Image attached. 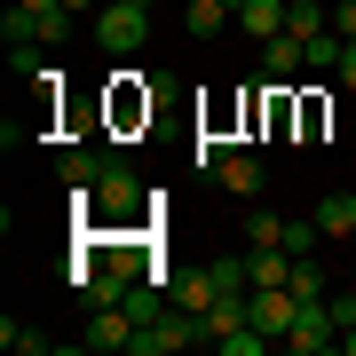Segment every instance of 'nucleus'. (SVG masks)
I'll return each instance as SVG.
<instances>
[{
    "instance_id": "1",
    "label": "nucleus",
    "mask_w": 356,
    "mask_h": 356,
    "mask_svg": "<svg viewBox=\"0 0 356 356\" xmlns=\"http://www.w3.org/2000/svg\"><path fill=\"white\" fill-rule=\"evenodd\" d=\"M143 32H151V8H143V0H103L95 8V48L103 56H135Z\"/></svg>"
},
{
    "instance_id": "2",
    "label": "nucleus",
    "mask_w": 356,
    "mask_h": 356,
    "mask_svg": "<svg viewBox=\"0 0 356 356\" xmlns=\"http://www.w3.org/2000/svg\"><path fill=\"white\" fill-rule=\"evenodd\" d=\"M191 341H206V317H198V309H166V317H151V325L135 332L127 356H175V348H191Z\"/></svg>"
},
{
    "instance_id": "3",
    "label": "nucleus",
    "mask_w": 356,
    "mask_h": 356,
    "mask_svg": "<svg viewBox=\"0 0 356 356\" xmlns=\"http://www.w3.org/2000/svg\"><path fill=\"white\" fill-rule=\"evenodd\" d=\"M103 111H111V127H119V135H135V127H151L159 95L143 88V72H111V95H103Z\"/></svg>"
},
{
    "instance_id": "4",
    "label": "nucleus",
    "mask_w": 356,
    "mask_h": 356,
    "mask_svg": "<svg viewBox=\"0 0 356 356\" xmlns=\"http://www.w3.org/2000/svg\"><path fill=\"white\" fill-rule=\"evenodd\" d=\"M135 206H143V182L127 175V166H103V175H95V222H127L135 214Z\"/></svg>"
},
{
    "instance_id": "5",
    "label": "nucleus",
    "mask_w": 356,
    "mask_h": 356,
    "mask_svg": "<svg viewBox=\"0 0 356 356\" xmlns=\"http://www.w3.org/2000/svg\"><path fill=\"white\" fill-rule=\"evenodd\" d=\"M245 317H254L269 341H285L293 317H301V301H293V285H254V293H245Z\"/></svg>"
},
{
    "instance_id": "6",
    "label": "nucleus",
    "mask_w": 356,
    "mask_h": 356,
    "mask_svg": "<svg viewBox=\"0 0 356 356\" xmlns=\"http://www.w3.org/2000/svg\"><path fill=\"white\" fill-rule=\"evenodd\" d=\"M285 348H301V356H325V348H341V325H332V309H325V301H309L301 317H293Z\"/></svg>"
},
{
    "instance_id": "7",
    "label": "nucleus",
    "mask_w": 356,
    "mask_h": 356,
    "mask_svg": "<svg viewBox=\"0 0 356 356\" xmlns=\"http://www.w3.org/2000/svg\"><path fill=\"white\" fill-rule=\"evenodd\" d=\"M88 348H135V317L127 309H88V332H79Z\"/></svg>"
},
{
    "instance_id": "8",
    "label": "nucleus",
    "mask_w": 356,
    "mask_h": 356,
    "mask_svg": "<svg viewBox=\"0 0 356 356\" xmlns=\"http://www.w3.org/2000/svg\"><path fill=\"white\" fill-rule=\"evenodd\" d=\"M222 293H229V285H222V269H182V277H175V309H198V317H206Z\"/></svg>"
},
{
    "instance_id": "9",
    "label": "nucleus",
    "mask_w": 356,
    "mask_h": 356,
    "mask_svg": "<svg viewBox=\"0 0 356 356\" xmlns=\"http://www.w3.org/2000/svg\"><path fill=\"white\" fill-rule=\"evenodd\" d=\"M214 182H222L229 198H261V159H254V151H229V159L214 166Z\"/></svg>"
},
{
    "instance_id": "10",
    "label": "nucleus",
    "mask_w": 356,
    "mask_h": 356,
    "mask_svg": "<svg viewBox=\"0 0 356 356\" xmlns=\"http://www.w3.org/2000/svg\"><path fill=\"white\" fill-rule=\"evenodd\" d=\"M261 56H269V72H277V79H301V72H309V40H293V32L261 40Z\"/></svg>"
},
{
    "instance_id": "11",
    "label": "nucleus",
    "mask_w": 356,
    "mask_h": 356,
    "mask_svg": "<svg viewBox=\"0 0 356 356\" xmlns=\"http://www.w3.org/2000/svg\"><path fill=\"white\" fill-rule=\"evenodd\" d=\"M285 32H293V40L332 32V8H325V0H285Z\"/></svg>"
},
{
    "instance_id": "12",
    "label": "nucleus",
    "mask_w": 356,
    "mask_h": 356,
    "mask_svg": "<svg viewBox=\"0 0 356 356\" xmlns=\"http://www.w3.org/2000/svg\"><path fill=\"white\" fill-rule=\"evenodd\" d=\"M103 166H111V151H64V159H56V175H64V191H88Z\"/></svg>"
},
{
    "instance_id": "13",
    "label": "nucleus",
    "mask_w": 356,
    "mask_h": 356,
    "mask_svg": "<svg viewBox=\"0 0 356 356\" xmlns=\"http://www.w3.org/2000/svg\"><path fill=\"white\" fill-rule=\"evenodd\" d=\"M182 24H191V40H214L222 24H238V8H229V0H191V16H182Z\"/></svg>"
},
{
    "instance_id": "14",
    "label": "nucleus",
    "mask_w": 356,
    "mask_h": 356,
    "mask_svg": "<svg viewBox=\"0 0 356 356\" xmlns=\"http://www.w3.org/2000/svg\"><path fill=\"white\" fill-rule=\"evenodd\" d=\"M238 24L254 32V40H277V32H285V0H245V8H238Z\"/></svg>"
},
{
    "instance_id": "15",
    "label": "nucleus",
    "mask_w": 356,
    "mask_h": 356,
    "mask_svg": "<svg viewBox=\"0 0 356 356\" xmlns=\"http://www.w3.org/2000/svg\"><path fill=\"white\" fill-rule=\"evenodd\" d=\"M317 229H325V238H356V191H348V198L332 191V198L317 206Z\"/></svg>"
},
{
    "instance_id": "16",
    "label": "nucleus",
    "mask_w": 356,
    "mask_h": 356,
    "mask_svg": "<svg viewBox=\"0 0 356 356\" xmlns=\"http://www.w3.org/2000/svg\"><path fill=\"white\" fill-rule=\"evenodd\" d=\"M285 285H293V301H301V309H309V301H325V269H317V254L293 261V277H285Z\"/></svg>"
},
{
    "instance_id": "17",
    "label": "nucleus",
    "mask_w": 356,
    "mask_h": 356,
    "mask_svg": "<svg viewBox=\"0 0 356 356\" xmlns=\"http://www.w3.org/2000/svg\"><path fill=\"white\" fill-rule=\"evenodd\" d=\"M8 72L16 79H40V72H48V48H40V40H8Z\"/></svg>"
},
{
    "instance_id": "18",
    "label": "nucleus",
    "mask_w": 356,
    "mask_h": 356,
    "mask_svg": "<svg viewBox=\"0 0 356 356\" xmlns=\"http://www.w3.org/2000/svg\"><path fill=\"white\" fill-rule=\"evenodd\" d=\"M0 348H16V356H48L56 341H48V332H32V325H16V317H8V325H0Z\"/></svg>"
},
{
    "instance_id": "19",
    "label": "nucleus",
    "mask_w": 356,
    "mask_h": 356,
    "mask_svg": "<svg viewBox=\"0 0 356 356\" xmlns=\"http://www.w3.org/2000/svg\"><path fill=\"white\" fill-rule=\"evenodd\" d=\"M245 238H254V245H285V214L254 206V214H245Z\"/></svg>"
},
{
    "instance_id": "20",
    "label": "nucleus",
    "mask_w": 356,
    "mask_h": 356,
    "mask_svg": "<svg viewBox=\"0 0 356 356\" xmlns=\"http://www.w3.org/2000/svg\"><path fill=\"white\" fill-rule=\"evenodd\" d=\"M214 348H222V356H261V348H269V332H261V325H238V332H222Z\"/></svg>"
},
{
    "instance_id": "21",
    "label": "nucleus",
    "mask_w": 356,
    "mask_h": 356,
    "mask_svg": "<svg viewBox=\"0 0 356 356\" xmlns=\"http://www.w3.org/2000/svg\"><path fill=\"white\" fill-rule=\"evenodd\" d=\"M0 40H40V8H24V0H16V8L0 16Z\"/></svg>"
},
{
    "instance_id": "22",
    "label": "nucleus",
    "mask_w": 356,
    "mask_h": 356,
    "mask_svg": "<svg viewBox=\"0 0 356 356\" xmlns=\"http://www.w3.org/2000/svg\"><path fill=\"white\" fill-rule=\"evenodd\" d=\"M309 72H341V32H317V40H309Z\"/></svg>"
},
{
    "instance_id": "23",
    "label": "nucleus",
    "mask_w": 356,
    "mask_h": 356,
    "mask_svg": "<svg viewBox=\"0 0 356 356\" xmlns=\"http://www.w3.org/2000/svg\"><path fill=\"white\" fill-rule=\"evenodd\" d=\"M325 119H332L325 95H301V135H325Z\"/></svg>"
},
{
    "instance_id": "24",
    "label": "nucleus",
    "mask_w": 356,
    "mask_h": 356,
    "mask_svg": "<svg viewBox=\"0 0 356 356\" xmlns=\"http://www.w3.org/2000/svg\"><path fill=\"white\" fill-rule=\"evenodd\" d=\"M325 309H332V325H341V332L356 325V293H325Z\"/></svg>"
},
{
    "instance_id": "25",
    "label": "nucleus",
    "mask_w": 356,
    "mask_h": 356,
    "mask_svg": "<svg viewBox=\"0 0 356 356\" xmlns=\"http://www.w3.org/2000/svg\"><path fill=\"white\" fill-rule=\"evenodd\" d=\"M332 32H341V40H356V0H341V8H332Z\"/></svg>"
},
{
    "instance_id": "26",
    "label": "nucleus",
    "mask_w": 356,
    "mask_h": 356,
    "mask_svg": "<svg viewBox=\"0 0 356 356\" xmlns=\"http://www.w3.org/2000/svg\"><path fill=\"white\" fill-rule=\"evenodd\" d=\"M341 79L356 88V40H341Z\"/></svg>"
},
{
    "instance_id": "27",
    "label": "nucleus",
    "mask_w": 356,
    "mask_h": 356,
    "mask_svg": "<svg viewBox=\"0 0 356 356\" xmlns=\"http://www.w3.org/2000/svg\"><path fill=\"white\" fill-rule=\"evenodd\" d=\"M64 8H79V16H95V8H103V0H64Z\"/></svg>"
},
{
    "instance_id": "28",
    "label": "nucleus",
    "mask_w": 356,
    "mask_h": 356,
    "mask_svg": "<svg viewBox=\"0 0 356 356\" xmlns=\"http://www.w3.org/2000/svg\"><path fill=\"white\" fill-rule=\"evenodd\" d=\"M341 348H348V356H356V325H348V332H341Z\"/></svg>"
},
{
    "instance_id": "29",
    "label": "nucleus",
    "mask_w": 356,
    "mask_h": 356,
    "mask_svg": "<svg viewBox=\"0 0 356 356\" xmlns=\"http://www.w3.org/2000/svg\"><path fill=\"white\" fill-rule=\"evenodd\" d=\"M24 8H64V0H24Z\"/></svg>"
},
{
    "instance_id": "30",
    "label": "nucleus",
    "mask_w": 356,
    "mask_h": 356,
    "mask_svg": "<svg viewBox=\"0 0 356 356\" xmlns=\"http://www.w3.org/2000/svg\"><path fill=\"white\" fill-rule=\"evenodd\" d=\"M143 8H159V0H143Z\"/></svg>"
},
{
    "instance_id": "31",
    "label": "nucleus",
    "mask_w": 356,
    "mask_h": 356,
    "mask_svg": "<svg viewBox=\"0 0 356 356\" xmlns=\"http://www.w3.org/2000/svg\"><path fill=\"white\" fill-rule=\"evenodd\" d=\"M348 245H356V238H348Z\"/></svg>"
}]
</instances>
